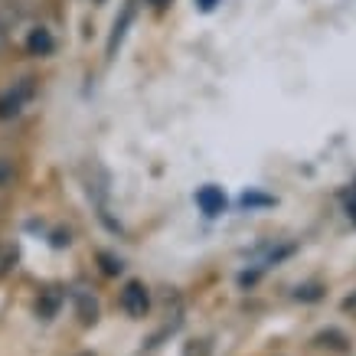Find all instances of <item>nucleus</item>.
Masks as SVG:
<instances>
[{
	"label": "nucleus",
	"instance_id": "39448f33",
	"mask_svg": "<svg viewBox=\"0 0 356 356\" xmlns=\"http://www.w3.org/2000/svg\"><path fill=\"white\" fill-rule=\"evenodd\" d=\"M196 3H200V10H213V7H216L219 0H196Z\"/></svg>",
	"mask_w": 356,
	"mask_h": 356
},
{
	"label": "nucleus",
	"instance_id": "423d86ee",
	"mask_svg": "<svg viewBox=\"0 0 356 356\" xmlns=\"http://www.w3.org/2000/svg\"><path fill=\"white\" fill-rule=\"evenodd\" d=\"M3 46H7V33H3V26H0V53H3Z\"/></svg>",
	"mask_w": 356,
	"mask_h": 356
},
{
	"label": "nucleus",
	"instance_id": "7ed1b4c3",
	"mask_svg": "<svg viewBox=\"0 0 356 356\" xmlns=\"http://www.w3.org/2000/svg\"><path fill=\"white\" fill-rule=\"evenodd\" d=\"M196 206L203 209L206 216H219L222 209H226V196L219 186H203L200 193H196Z\"/></svg>",
	"mask_w": 356,
	"mask_h": 356
},
{
	"label": "nucleus",
	"instance_id": "f03ea898",
	"mask_svg": "<svg viewBox=\"0 0 356 356\" xmlns=\"http://www.w3.org/2000/svg\"><path fill=\"white\" fill-rule=\"evenodd\" d=\"M121 307H124V314H131V317H144L147 307H151L147 288H144L140 281H128L124 291H121Z\"/></svg>",
	"mask_w": 356,
	"mask_h": 356
},
{
	"label": "nucleus",
	"instance_id": "0eeeda50",
	"mask_svg": "<svg viewBox=\"0 0 356 356\" xmlns=\"http://www.w3.org/2000/svg\"><path fill=\"white\" fill-rule=\"evenodd\" d=\"M350 213H353V219H356V206H353V209H350Z\"/></svg>",
	"mask_w": 356,
	"mask_h": 356
},
{
	"label": "nucleus",
	"instance_id": "f257e3e1",
	"mask_svg": "<svg viewBox=\"0 0 356 356\" xmlns=\"http://www.w3.org/2000/svg\"><path fill=\"white\" fill-rule=\"evenodd\" d=\"M33 98V86H30V79H23L20 86H13L7 88L3 95H0V118H13V115H20L23 105Z\"/></svg>",
	"mask_w": 356,
	"mask_h": 356
},
{
	"label": "nucleus",
	"instance_id": "20e7f679",
	"mask_svg": "<svg viewBox=\"0 0 356 356\" xmlns=\"http://www.w3.org/2000/svg\"><path fill=\"white\" fill-rule=\"evenodd\" d=\"M26 49H30L33 56H49L53 53V36H49V30H33L30 36H26Z\"/></svg>",
	"mask_w": 356,
	"mask_h": 356
}]
</instances>
